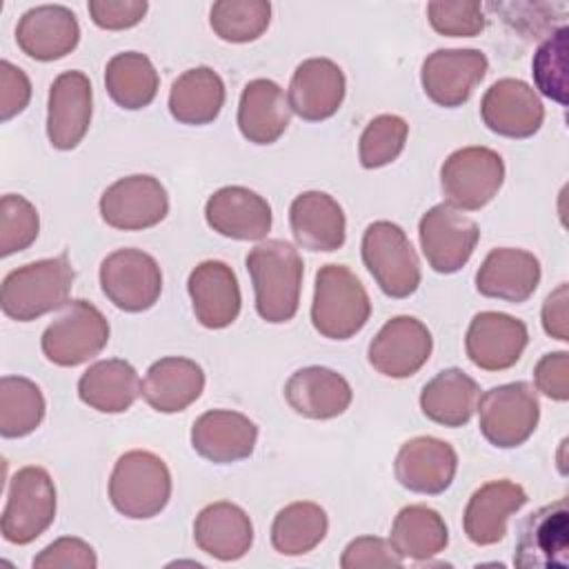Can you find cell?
<instances>
[{
	"mask_svg": "<svg viewBox=\"0 0 569 569\" xmlns=\"http://www.w3.org/2000/svg\"><path fill=\"white\" fill-rule=\"evenodd\" d=\"M31 100V82L27 73L9 60L0 62V120L7 122L22 113Z\"/></svg>",
	"mask_w": 569,
	"mask_h": 569,
	"instance_id": "48",
	"label": "cell"
},
{
	"mask_svg": "<svg viewBox=\"0 0 569 569\" xmlns=\"http://www.w3.org/2000/svg\"><path fill=\"white\" fill-rule=\"evenodd\" d=\"M371 316V300L358 276L345 264H322L316 273L311 325L329 340L353 338Z\"/></svg>",
	"mask_w": 569,
	"mask_h": 569,
	"instance_id": "3",
	"label": "cell"
},
{
	"mask_svg": "<svg viewBox=\"0 0 569 569\" xmlns=\"http://www.w3.org/2000/svg\"><path fill=\"white\" fill-rule=\"evenodd\" d=\"M527 493L518 482L491 480L478 487L462 513V527L467 538L478 547L496 545L507 533V520L522 509Z\"/></svg>",
	"mask_w": 569,
	"mask_h": 569,
	"instance_id": "26",
	"label": "cell"
},
{
	"mask_svg": "<svg viewBox=\"0 0 569 569\" xmlns=\"http://www.w3.org/2000/svg\"><path fill=\"white\" fill-rule=\"evenodd\" d=\"M109 320L104 313L78 298L62 307L60 316L42 333V353L58 367H78L96 358L109 342Z\"/></svg>",
	"mask_w": 569,
	"mask_h": 569,
	"instance_id": "8",
	"label": "cell"
},
{
	"mask_svg": "<svg viewBox=\"0 0 569 569\" xmlns=\"http://www.w3.org/2000/svg\"><path fill=\"white\" fill-rule=\"evenodd\" d=\"M342 569H378L402 567V558L396 553L389 540L378 536H360L351 540L340 558Z\"/></svg>",
	"mask_w": 569,
	"mask_h": 569,
	"instance_id": "45",
	"label": "cell"
},
{
	"mask_svg": "<svg viewBox=\"0 0 569 569\" xmlns=\"http://www.w3.org/2000/svg\"><path fill=\"white\" fill-rule=\"evenodd\" d=\"M362 262L389 298H409L420 287L418 253L396 222L376 220L365 229Z\"/></svg>",
	"mask_w": 569,
	"mask_h": 569,
	"instance_id": "6",
	"label": "cell"
},
{
	"mask_svg": "<svg viewBox=\"0 0 569 569\" xmlns=\"http://www.w3.org/2000/svg\"><path fill=\"white\" fill-rule=\"evenodd\" d=\"M100 287L113 307L140 313L158 302L162 271L142 249H116L100 262Z\"/></svg>",
	"mask_w": 569,
	"mask_h": 569,
	"instance_id": "10",
	"label": "cell"
},
{
	"mask_svg": "<svg viewBox=\"0 0 569 569\" xmlns=\"http://www.w3.org/2000/svg\"><path fill=\"white\" fill-rule=\"evenodd\" d=\"M542 327L551 338L562 340V342L569 340V287H567V282L558 284L547 296V300L542 305Z\"/></svg>",
	"mask_w": 569,
	"mask_h": 569,
	"instance_id": "49",
	"label": "cell"
},
{
	"mask_svg": "<svg viewBox=\"0 0 569 569\" xmlns=\"http://www.w3.org/2000/svg\"><path fill=\"white\" fill-rule=\"evenodd\" d=\"M20 51L33 60L51 62L71 53L80 42V24L62 4H40L22 13L16 27Z\"/></svg>",
	"mask_w": 569,
	"mask_h": 569,
	"instance_id": "22",
	"label": "cell"
},
{
	"mask_svg": "<svg viewBox=\"0 0 569 569\" xmlns=\"http://www.w3.org/2000/svg\"><path fill=\"white\" fill-rule=\"evenodd\" d=\"M284 398L296 413L311 420H329L349 409L353 391L342 373L313 365L289 376Z\"/></svg>",
	"mask_w": 569,
	"mask_h": 569,
	"instance_id": "28",
	"label": "cell"
},
{
	"mask_svg": "<svg viewBox=\"0 0 569 569\" xmlns=\"http://www.w3.org/2000/svg\"><path fill=\"white\" fill-rule=\"evenodd\" d=\"M87 9L96 27L122 31L136 27L144 18L149 4L147 0H91Z\"/></svg>",
	"mask_w": 569,
	"mask_h": 569,
	"instance_id": "46",
	"label": "cell"
},
{
	"mask_svg": "<svg viewBox=\"0 0 569 569\" xmlns=\"http://www.w3.org/2000/svg\"><path fill=\"white\" fill-rule=\"evenodd\" d=\"M253 293L256 311L271 325L289 322L300 305V287L305 264L296 247L287 240H262L244 258Z\"/></svg>",
	"mask_w": 569,
	"mask_h": 569,
	"instance_id": "1",
	"label": "cell"
},
{
	"mask_svg": "<svg viewBox=\"0 0 569 569\" xmlns=\"http://www.w3.org/2000/svg\"><path fill=\"white\" fill-rule=\"evenodd\" d=\"M505 182V162L489 147L456 149L440 167V187L447 204L476 211L493 200Z\"/></svg>",
	"mask_w": 569,
	"mask_h": 569,
	"instance_id": "9",
	"label": "cell"
},
{
	"mask_svg": "<svg viewBox=\"0 0 569 569\" xmlns=\"http://www.w3.org/2000/svg\"><path fill=\"white\" fill-rule=\"evenodd\" d=\"M513 562L520 569H565L569 565V509L565 498L525 518Z\"/></svg>",
	"mask_w": 569,
	"mask_h": 569,
	"instance_id": "15",
	"label": "cell"
},
{
	"mask_svg": "<svg viewBox=\"0 0 569 569\" xmlns=\"http://www.w3.org/2000/svg\"><path fill=\"white\" fill-rule=\"evenodd\" d=\"M44 396L40 387L22 376L0 378V433L2 438H24L44 418Z\"/></svg>",
	"mask_w": 569,
	"mask_h": 569,
	"instance_id": "38",
	"label": "cell"
},
{
	"mask_svg": "<svg viewBox=\"0 0 569 569\" xmlns=\"http://www.w3.org/2000/svg\"><path fill=\"white\" fill-rule=\"evenodd\" d=\"M256 422L231 409L204 411L191 427L193 451L216 465H229L249 458L256 449Z\"/></svg>",
	"mask_w": 569,
	"mask_h": 569,
	"instance_id": "21",
	"label": "cell"
},
{
	"mask_svg": "<svg viewBox=\"0 0 569 569\" xmlns=\"http://www.w3.org/2000/svg\"><path fill=\"white\" fill-rule=\"evenodd\" d=\"M271 22V4L267 0H220L209 11L213 33L224 42L258 40Z\"/></svg>",
	"mask_w": 569,
	"mask_h": 569,
	"instance_id": "39",
	"label": "cell"
},
{
	"mask_svg": "<svg viewBox=\"0 0 569 569\" xmlns=\"http://www.w3.org/2000/svg\"><path fill=\"white\" fill-rule=\"evenodd\" d=\"M540 260L525 249L498 247L487 253L476 271V289L485 298L525 302L540 284Z\"/></svg>",
	"mask_w": 569,
	"mask_h": 569,
	"instance_id": "25",
	"label": "cell"
},
{
	"mask_svg": "<svg viewBox=\"0 0 569 569\" xmlns=\"http://www.w3.org/2000/svg\"><path fill=\"white\" fill-rule=\"evenodd\" d=\"M420 249L436 273L460 271L480 238L478 224L465 216L460 209L440 202L422 213L418 222Z\"/></svg>",
	"mask_w": 569,
	"mask_h": 569,
	"instance_id": "11",
	"label": "cell"
},
{
	"mask_svg": "<svg viewBox=\"0 0 569 569\" xmlns=\"http://www.w3.org/2000/svg\"><path fill=\"white\" fill-rule=\"evenodd\" d=\"M169 213L164 184L147 173L116 180L100 196L102 220L120 231H142L156 227Z\"/></svg>",
	"mask_w": 569,
	"mask_h": 569,
	"instance_id": "12",
	"label": "cell"
},
{
	"mask_svg": "<svg viewBox=\"0 0 569 569\" xmlns=\"http://www.w3.org/2000/svg\"><path fill=\"white\" fill-rule=\"evenodd\" d=\"M433 349L431 331L413 316L387 320L367 349L369 365L387 378H409L422 369Z\"/></svg>",
	"mask_w": 569,
	"mask_h": 569,
	"instance_id": "13",
	"label": "cell"
},
{
	"mask_svg": "<svg viewBox=\"0 0 569 569\" xmlns=\"http://www.w3.org/2000/svg\"><path fill=\"white\" fill-rule=\"evenodd\" d=\"M327 511L309 500L282 507L271 525V545L282 556H305L327 536Z\"/></svg>",
	"mask_w": 569,
	"mask_h": 569,
	"instance_id": "37",
	"label": "cell"
},
{
	"mask_svg": "<svg viewBox=\"0 0 569 569\" xmlns=\"http://www.w3.org/2000/svg\"><path fill=\"white\" fill-rule=\"evenodd\" d=\"M291 109L282 87L269 78L247 82L238 104V129L253 144H273L289 127Z\"/></svg>",
	"mask_w": 569,
	"mask_h": 569,
	"instance_id": "31",
	"label": "cell"
},
{
	"mask_svg": "<svg viewBox=\"0 0 569 569\" xmlns=\"http://www.w3.org/2000/svg\"><path fill=\"white\" fill-rule=\"evenodd\" d=\"M478 382L458 367L438 371L420 391L422 413L442 427H462L476 413Z\"/></svg>",
	"mask_w": 569,
	"mask_h": 569,
	"instance_id": "32",
	"label": "cell"
},
{
	"mask_svg": "<svg viewBox=\"0 0 569 569\" xmlns=\"http://www.w3.org/2000/svg\"><path fill=\"white\" fill-rule=\"evenodd\" d=\"M207 224L231 240H262L271 229L269 202L240 184L222 187L204 204Z\"/></svg>",
	"mask_w": 569,
	"mask_h": 569,
	"instance_id": "24",
	"label": "cell"
},
{
	"mask_svg": "<svg viewBox=\"0 0 569 569\" xmlns=\"http://www.w3.org/2000/svg\"><path fill=\"white\" fill-rule=\"evenodd\" d=\"M140 378L131 362L109 358L93 362L78 380V396L100 413H122L140 396Z\"/></svg>",
	"mask_w": 569,
	"mask_h": 569,
	"instance_id": "33",
	"label": "cell"
},
{
	"mask_svg": "<svg viewBox=\"0 0 569 569\" xmlns=\"http://www.w3.org/2000/svg\"><path fill=\"white\" fill-rule=\"evenodd\" d=\"M567 36L569 29L565 24L553 29L536 49L531 62L536 89L558 104H567Z\"/></svg>",
	"mask_w": 569,
	"mask_h": 569,
	"instance_id": "41",
	"label": "cell"
},
{
	"mask_svg": "<svg viewBox=\"0 0 569 569\" xmlns=\"http://www.w3.org/2000/svg\"><path fill=\"white\" fill-rule=\"evenodd\" d=\"M533 382H536V389L547 398L558 402L569 400V353L567 351L545 353L533 369Z\"/></svg>",
	"mask_w": 569,
	"mask_h": 569,
	"instance_id": "47",
	"label": "cell"
},
{
	"mask_svg": "<svg viewBox=\"0 0 569 569\" xmlns=\"http://www.w3.org/2000/svg\"><path fill=\"white\" fill-rule=\"evenodd\" d=\"M187 291L196 320L207 329H224L240 313V287L233 269L222 260H204L189 273Z\"/></svg>",
	"mask_w": 569,
	"mask_h": 569,
	"instance_id": "23",
	"label": "cell"
},
{
	"mask_svg": "<svg viewBox=\"0 0 569 569\" xmlns=\"http://www.w3.org/2000/svg\"><path fill=\"white\" fill-rule=\"evenodd\" d=\"M40 231L38 209L18 193H7L0 200V256H11L29 249Z\"/></svg>",
	"mask_w": 569,
	"mask_h": 569,
	"instance_id": "42",
	"label": "cell"
},
{
	"mask_svg": "<svg viewBox=\"0 0 569 569\" xmlns=\"http://www.w3.org/2000/svg\"><path fill=\"white\" fill-rule=\"evenodd\" d=\"M480 116L489 131L525 140L538 133L545 120V107L525 80L500 78L496 80L480 100Z\"/></svg>",
	"mask_w": 569,
	"mask_h": 569,
	"instance_id": "16",
	"label": "cell"
},
{
	"mask_svg": "<svg viewBox=\"0 0 569 569\" xmlns=\"http://www.w3.org/2000/svg\"><path fill=\"white\" fill-rule=\"evenodd\" d=\"M93 113L91 82L82 71H62L49 87L47 136L60 151L76 149L89 131Z\"/></svg>",
	"mask_w": 569,
	"mask_h": 569,
	"instance_id": "17",
	"label": "cell"
},
{
	"mask_svg": "<svg viewBox=\"0 0 569 569\" xmlns=\"http://www.w3.org/2000/svg\"><path fill=\"white\" fill-rule=\"evenodd\" d=\"M429 24L449 38H473L478 36L487 20L480 2H445L436 0L427 4Z\"/></svg>",
	"mask_w": 569,
	"mask_h": 569,
	"instance_id": "43",
	"label": "cell"
},
{
	"mask_svg": "<svg viewBox=\"0 0 569 569\" xmlns=\"http://www.w3.org/2000/svg\"><path fill=\"white\" fill-rule=\"evenodd\" d=\"M296 242L309 251H338L347 238V218L338 200L325 191H302L289 207Z\"/></svg>",
	"mask_w": 569,
	"mask_h": 569,
	"instance_id": "27",
	"label": "cell"
},
{
	"mask_svg": "<svg viewBox=\"0 0 569 569\" xmlns=\"http://www.w3.org/2000/svg\"><path fill=\"white\" fill-rule=\"evenodd\" d=\"M409 124L396 113L376 116L365 131L360 133L358 142V158L365 169H380L393 162L407 142Z\"/></svg>",
	"mask_w": 569,
	"mask_h": 569,
	"instance_id": "40",
	"label": "cell"
},
{
	"mask_svg": "<svg viewBox=\"0 0 569 569\" xmlns=\"http://www.w3.org/2000/svg\"><path fill=\"white\" fill-rule=\"evenodd\" d=\"M529 342L527 325L502 311H480L471 318L465 349L467 358L485 371L513 367Z\"/></svg>",
	"mask_w": 569,
	"mask_h": 569,
	"instance_id": "18",
	"label": "cell"
},
{
	"mask_svg": "<svg viewBox=\"0 0 569 569\" xmlns=\"http://www.w3.org/2000/svg\"><path fill=\"white\" fill-rule=\"evenodd\" d=\"M458 453L456 449L433 436H416L407 440L393 462L396 480L422 496H438L447 491L456 478Z\"/></svg>",
	"mask_w": 569,
	"mask_h": 569,
	"instance_id": "19",
	"label": "cell"
},
{
	"mask_svg": "<svg viewBox=\"0 0 569 569\" xmlns=\"http://www.w3.org/2000/svg\"><path fill=\"white\" fill-rule=\"evenodd\" d=\"M224 104V82L211 67H193L180 73L169 91V111L180 124H209Z\"/></svg>",
	"mask_w": 569,
	"mask_h": 569,
	"instance_id": "34",
	"label": "cell"
},
{
	"mask_svg": "<svg viewBox=\"0 0 569 569\" xmlns=\"http://www.w3.org/2000/svg\"><path fill=\"white\" fill-rule=\"evenodd\" d=\"M345 91V73L333 60L307 58L296 67L291 76L287 100L289 109L298 118L307 122H322L340 109Z\"/></svg>",
	"mask_w": 569,
	"mask_h": 569,
	"instance_id": "20",
	"label": "cell"
},
{
	"mask_svg": "<svg viewBox=\"0 0 569 569\" xmlns=\"http://www.w3.org/2000/svg\"><path fill=\"white\" fill-rule=\"evenodd\" d=\"M487 67V56L480 49H436L422 62L420 82L431 102L453 109L471 98Z\"/></svg>",
	"mask_w": 569,
	"mask_h": 569,
	"instance_id": "14",
	"label": "cell"
},
{
	"mask_svg": "<svg viewBox=\"0 0 569 569\" xmlns=\"http://www.w3.org/2000/svg\"><path fill=\"white\" fill-rule=\"evenodd\" d=\"M171 498V473L153 451L133 449L122 453L109 478V500L118 513L131 520L158 516Z\"/></svg>",
	"mask_w": 569,
	"mask_h": 569,
	"instance_id": "4",
	"label": "cell"
},
{
	"mask_svg": "<svg viewBox=\"0 0 569 569\" xmlns=\"http://www.w3.org/2000/svg\"><path fill=\"white\" fill-rule=\"evenodd\" d=\"M480 433L498 449L520 447L531 438L540 420L538 393L529 382L491 387L478 398Z\"/></svg>",
	"mask_w": 569,
	"mask_h": 569,
	"instance_id": "7",
	"label": "cell"
},
{
	"mask_svg": "<svg viewBox=\"0 0 569 569\" xmlns=\"http://www.w3.org/2000/svg\"><path fill=\"white\" fill-rule=\"evenodd\" d=\"M73 267L67 253L42 258L9 271L0 289L2 313L18 322H31L69 302Z\"/></svg>",
	"mask_w": 569,
	"mask_h": 569,
	"instance_id": "2",
	"label": "cell"
},
{
	"mask_svg": "<svg viewBox=\"0 0 569 569\" xmlns=\"http://www.w3.org/2000/svg\"><path fill=\"white\" fill-rule=\"evenodd\" d=\"M36 569H96L98 558L89 542L82 538L64 536L47 545L36 558Z\"/></svg>",
	"mask_w": 569,
	"mask_h": 569,
	"instance_id": "44",
	"label": "cell"
},
{
	"mask_svg": "<svg viewBox=\"0 0 569 569\" xmlns=\"http://www.w3.org/2000/svg\"><path fill=\"white\" fill-rule=\"evenodd\" d=\"M104 87L118 107L138 111L153 102L160 87V76L144 53L122 51L107 62Z\"/></svg>",
	"mask_w": 569,
	"mask_h": 569,
	"instance_id": "36",
	"label": "cell"
},
{
	"mask_svg": "<svg viewBox=\"0 0 569 569\" xmlns=\"http://www.w3.org/2000/svg\"><path fill=\"white\" fill-rule=\"evenodd\" d=\"M193 540L207 556L222 562H233L251 549L253 525L242 507L218 500L207 505L196 516Z\"/></svg>",
	"mask_w": 569,
	"mask_h": 569,
	"instance_id": "29",
	"label": "cell"
},
{
	"mask_svg": "<svg viewBox=\"0 0 569 569\" xmlns=\"http://www.w3.org/2000/svg\"><path fill=\"white\" fill-rule=\"evenodd\" d=\"M204 389V371L196 360L169 356L156 360L142 380L140 396L160 413H178L193 405Z\"/></svg>",
	"mask_w": 569,
	"mask_h": 569,
	"instance_id": "30",
	"label": "cell"
},
{
	"mask_svg": "<svg viewBox=\"0 0 569 569\" xmlns=\"http://www.w3.org/2000/svg\"><path fill=\"white\" fill-rule=\"evenodd\" d=\"M56 518V487L47 469L22 467L7 487L0 518L2 538L11 545H29L40 538Z\"/></svg>",
	"mask_w": 569,
	"mask_h": 569,
	"instance_id": "5",
	"label": "cell"
},
{
	"mask_svg": "<svg viewBox=\"0 0 569 569\" xmlns=\"http://www.w3.org/2000/svg\"><path fill=\"white\" fill-rule=\"evenodd\" d=\"M389 542L402 560H429L445 551L449 529L436 509L427 505H409L398 511Z\"/></svg>",
	"mask_w": 569,
	"mask_h": 569,
	"instance_id": "35",
	"label": "cell"
}]
</instances>
